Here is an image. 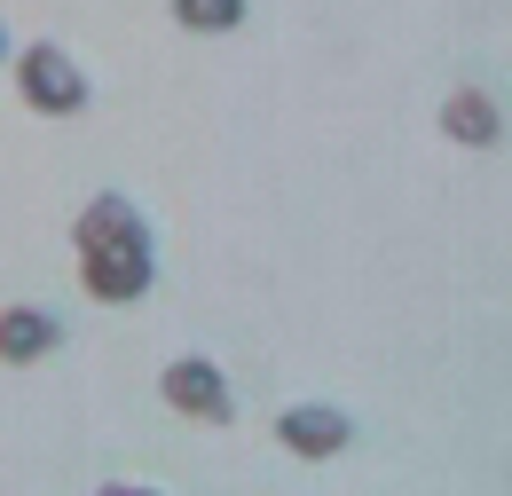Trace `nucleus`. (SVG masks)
<instances>
[{
	"instance_id": "obj_1",
	"label": "nucleus",
	"mask_w": 512,
	"mask_h": 496,
	"mask_svg": "<svg viewBox=\"0 0 512 496\" xmlns=\"http://www.w3.org/2000/svg\"><path fill=\"white\" fill-rule=\"evenodd\" d=\"M71 245H79L87 300H103V308H127L158 284V237H150V221L127 189H95L71 221Z\"/></svg>"
},
{
	"instance_id": "obj_2",
	"label": "nucleus",
	"mask_w": 512,
	"mask_h": 496,
	"mask_svg": "<svg viewBox=\"0 0 512 496\" xmlns=\"http://www.w3.org/2000/svg\"><path fill=\"white\" fill-rule=\"evenodd\" d=\"M16 95H24L40 119H79V111L95 103V79L79 71L71 48H56V40H24V48H16Z\"/></svg>"
},
{
	"instance_id": "obj_3",
	"label": "nucleus",
	"mask_w": 512,
	"mask_h": 496,
	"mask_svg": "<svg viewBox=\"0 0 512 496\" xmlns=\"http://www.w3.org/2000/svg\"><path fill=\"white\" fill-rule=\"evenodd\" d=\"M158 394H166L174 418H197V426H229V418H237L229 371H221L213 355H174V363L158 371Z\"/></svg>"
},
{
	"instance_id": "obj_4",
	"label": "nucleus",
	"mask_w": 512,
	"mask_h": 496,
	"mask_svg": "<svg viewBox=\"0 0 512 496\" xmlns=\"http://www.w3.org/2000/svg\"><path fill=\"white\" fill-rule=\"evenodd\" d=\"M276 441H284L292 457H308V465H331V457L355 441V418H347L339 402H292V410H276Z\"/></svg>"
},
{
	"instance_id": "obj_5",
	"label": "nucleus",
	"mask_w": 512,
	"mask_h": 496,
	"mask_svg": "<svg viewBox=\"0 0 512 496\" xmlns=\"http://www.w3.org/2000/svg\"><path fill=\"white\" fill-rule=\"evenodd\" d=\"M442 134L457 150H497V142H505V103H497L481 79H465V87L442 95Z\"/></svg>"
},
{
	"instance_id": "obj_6",
	"label": "nucleus",
	"mask_w": 512,
	"mask_h": 496,
	"mask_svg": "<svg viewBox=\"0 0 512 496\" xmlns=\"http://www.w3.org/2000/svg\"><path fill=\"white\" fill-rule=\"evenodd\" d=\"M64 347V315L40 308V300H16L0 308V363H48Z\"/></svg>"
},
{
	"instance_id": "obj_7",
	"label": "nucleus",
	"mask_w": 512,
	"mask_h": 496,
	"mask_svg": "<svg viewBox=\"0 0 512 496\" xmlns=\"http://www.w3.org/2000/svg\"><path fill=\"white\" fill-rule=\"evenodd\" d=\"M174 24L182 32H237L245 24V0H174Z\"/></svg>"
},
{
	"instance_id": "obj_8",
	"label": "nucleus",
	"mask_w": 512,
	"mask_h": 496,
	"mask_svg": "<svg viewBox=\"0 0 512 496\" xmlns=\"http://www.w3.org/2000/svg\"><path fill=\"white\" fill-rule=\"evenodd\" d=\"M95 496H166V489H150V481H103Z\"/></svg>"
},
{
	"instance_id": "obj_9",
	"label": "nucleus",
	"mask_w": 512,
	"mask_h": 496,
	"mask_svg": "<svg viewBox=\"0 0 512 496\" xmlns=\"http://www.w3.org/2000/svg\"><path fill=\"white\" fill-rule=\"evenodd\" d=\"M0 63H8V24H0Z\"/></svg>"
}]
</instances>
